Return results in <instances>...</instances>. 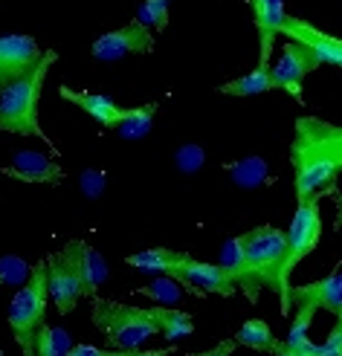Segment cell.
I'll use <instances>...</instances> for the list:
<instances>
[{
    "mask_svg": "<svg viewBox=\"0 0 342 356\" xmlns=\"http://www.w3.org/2000/svg\"><path fill=\"white\" fill-rule=\"evenodd\" d=\"M281 35L290 41H299L308 47L313 56L319 58V64H331V67H342V38H336V35H328L316 29L313 24L302 21V17H293L287 15L284 24H281Z\"/></svg>",
    "mask_w": 342,
    "mask_h": 356,
    "instance_id": "7c38bea8",
    "label": "cell"
},
{
    "mask_svg": "<svg viewBox=\"0 0 342 356\" xmlns=\"http://www.w3.org/2000/svg\"><path fill=\"white\" fill-rule=\"evenodd\" d=\"M29 273H32V266L24 258H17V255H3L0 258V284H3V287H9V284L12 287L26 284Z\"/></svg>",
    "mask_w": 342,
    "mask_h": 356,
    "instance_id": "484cf974",
    "label": "cell"
},
{
    "mask_svg": "<svg viewBox=\"0 0 342 356\" xmlns=\"http://www.w3.org/2000/svg\"><path fill=\"white\" fill-rule=\"evenodd\" d=\"M183 284L180 281H174L171 275H160V278H154L151 284H146V287H139L137 293L139 296H146V298H151V301H157V305H166V307H177V301L183 298Z\"/></svg>",
    "mask_w": 342,
    "mask_h": 356,
    "instance_id": "d4e9b609",
    "label": "cell"
},
{
    "mask_svg": "<svg viewBox=\"0 0 342 356\" xmlns=\"http://www.w3.org/2000/svg\"><path fill=\"white\" fill-rule=\"evenodd\" d=\"M157 108H160L157 102L142 104V108H128V116H125V122L116 128V134L122 139H139V136H146L151 131V122H154Z\"/></svg>",
    "mask_w": 342,
    "mask_h": 356,
    "instance_id": "603a6c76",
    "label": "cell"
},
{
    "mask_svg": "<svg viewBox=\"0 0 342 356\" xmlns=\"http://www.w3.org/2000/svg\"><path fill=\"white\" fill-rule=\"evenodd\" d=\"M273 356H322V348L313 345L311 339L308 342H302V345H293V342H287V339H276L273 350H270Z\"/></svg>",
    "mask_w": 342,
    "mask_h": 356,
    "instance_id": "f546056e",
    "label": "cell"
},
{
    "mask_svg": "<svg viewBox=\"0 0 342 356\" xmlns=\"http://www.w3.org/2000/svg\"><path fill=\"white\" fill-rule=\"evenodd\" d=\"M44 56L47 49H41L32 35H0V87L24 79Z\"/></svg>",
    "mask_w": 342,
    "mask_h": 356,
    "instance_id": "8fae6325",
    "label": "cell"
},
{
    "mask_svg": "<svg viewBox=\"0 0 342 356\" xmlns=\"http://www.w3.org/2000/svg\"><path fill=\"white\" fill-rule=\"evenodd\" d=\"M290 165L296 200L334 191L342 174V124L319 116H299L290 142Z\"/></svg>",
    "mask_w": 342,
    "mask_h": 356,
    "instance_id": "6da1fadb",
    "label": "cell"
},
{
    "mask_svg": "<svg viewBox=\"0 0 342 356\" xmlns=\"http://www.w3.org/2000/svg\"><path fill=\"white\" fill-rule=\"evenodd\" d=\"M174 281H180L192 296H235L238 284L232 281V275L224 270L221 264H206L197 261L194 255L186 252V258L180 261V266L171 273Z\"/></svg>",
    "mask_w": 342,
    "mask_h": 356,
    "instance_id": "ba28073f",
    "label": "cell"
},
{
    "mask_svg": "<svg viewBox=\"0 0 342 356\" xmlns=\"http://www.w3.org/2000/svg\"><path fill=\"white\" fill-rule=\"evenodd\" d=\"M3 174L21 183H47V186H56L64 180V168L56 163V156L41 151H21L15 156V163L3 168Z\"/></svg>",
    "mask_w": 342,
    "mask_h": 356,
    "instance_id": "9a60e30c",
    "label": "cell"
},
{
    "mask_svg": "<svg viewBox=\"0 0 342 356\" xmlns=\"http://www.w3.org/2000/svg\"><path fill=\"white\" fill-rule=\"evenodd\" d=\"M235 342L244 345V348L270 353L276 345V336H273V330H270V325L264 322V318H247V322L241 325V330L235 333Z\"/></svg>",
    "mask_w": 342,
    "mask_h": 356,
    "instance_id": "7402d4cb",
    "label": "cell"
},
{
    "mask_svg": "<svg viewBox=\"0 0 342 356\" xmlns=\"http://www.w3.org/2000/svg\"><path fill=\"white\" fill-rule=\"evenodd\" d=\"M70 350H73V342L67 330L52 325H44L32 342V356H70Z\"/></svg>",
    "mask_w": 342,
    "mask_h": 356,
    "instance_id": "44dd1931",
    "label": "cell"
},
{
    "mask_svg": "<svg viewBox=\"0 0 342 356\" xmlns=\"http://www.w3.org/2000/svg\"><path fill=\"white\" fill-rule=\"evenodd\" d=\"M319 348H322V356H342V313L336 316V325L331 327V333Z\"/></svg>",
    "mask_w": 342,
    "mask_h": 356,
    "instance_id": "4dcf8cb0",
    "label": "cell"
},
{
    "mask_svg": "<svg viewBox=\"0 0 342 356\" xmlns=\"http://www.w3.org/2000/svg\"><path fill=\"white\" fill-rule=\"evenodd\" d=\"M81 287H84V298H96L99 296V287H102V281L107 278V264L104 258L96 252L90 243L81 241Z\"/></svg>",
    "mask_w": 342,
    "mask_h": 356,
    "instance_id": "ffe728a7",
    "label": "cell"
},
{
    "mask_svg": "<svg viewBox=\"0 0 342 356\" xmlns=\"http://www.w3.org/2000/svg\"><path fill=\"white\" fill-rule=\"evenodd\" d=\"M270 90H276L273 67H256V70H249V73L218 87V93H224V96H261Z\"/></svg>",
    "mask_w": 342,
    "mask_h": 356,
    "instance_id": "ac0fdd59",
    "label": "cell"
},
{
    "mask_svg": "<svg viewBox=\"0 0 342 356\" xmlns=\"http://www.w3.org/2000/svg\"><path fill=\"white\" fill-rule=\"evenodd\" d=\"M70 356H163L157 350H114V348H96V345H73Z\"/></svg>",
    "mask_w": 342,
    "mask_h": 356,
    "instance_id": "f1b7e54d",
    "label": "cell"
},
{
    "mask_svg": "<svg viewBox=\"0 0 342 356\" xmlns=\"http://www.w3.org/2000/svg\"><path fill=\"white\" fill-rule=\"evenodd\" d=\"M247 6L253 9V21L258 32V67H270V52L276 47V38L281 35L284 24V0H247Z\"/></svg>",
    "mask_w": 342,
    "mask_h": 356,
    "instance_id": "5bb4252c",
    "label": "cell"
},
{
    "mask_svg": "<svg viewBox=\"0 0 342 356\" xmlns=\"http://www.w3.org/2000/svg\"><path fill=\"white\" fill-rule=\"evenodd\" d=\"M47 301H49V270L47 261L32 264V273L26 284H21V290L15 293L9 305V330L17 348L24 350V356H32V342L38 330L47 325Z\"/></svg>",
    "mask_w": 342,
    "mask_h": 356,
    "instance_id": "277c9868",
    "label": "cell"
},
{
    "mask_svg": "<svg viewBox=\"0 0 342 356\" xmlns=\"http://www.w3.org/2000/svg\"><path fill=\"white\" fill-rule=\"evenodd\" d=\"M235 336L232 339H224V342H218L215 348H209V350H203V353H194V356H232V350H235Z\"/></svg>",
    "mask_w": 342,
    "mask_h": 356,
    "instance_id": "1f68e13d",
    "label": "cell"
},
{
    "mask_svg": "<svg viewBox=\"0 0 342 356\" xmlns=\"http://www.w3.org/2000/svg\"><path fill=\"white\" fill-rule=\"evenodd\" d=\"M59 93L70 104L81 108L87 116H93L104 131H116L119 124L125 122V116H128V111L119 108V104L111 96H104V93H84V90H73V87H67V84L59 87Z\"/></svg>",
    "mask_w": 342,
    "mask_h": 356,
    "instance_id": "2e32d148",
    "label": "cell"
},
{
    "mask_svg": "<svg viewBox=\"0 0 342 356\" xmlns=\"http://www.w3.org/2000/svg\"><path fill=\"white\" fill-rule=\"evenodd\" d=\"M90 305H93V325L104 333L107 348L114 350H139L142 342L160 333L148 307L119 305V301H107L99 296L90 298Z\"/></svg>",
    "mask_w": 342,
    "mask_h": 356,
    "instance_id": "5b68a950",
    "label": "cell"
},
{
    "mask_svg": "<svg viewBox=\"0 0 342 356\" xmlns=\"http://www.w3.org/2000/svg\"><path fill=\"white\" fill-rule=\"evenodd\" d=\"M183 258H186V252H177V249H166V246H154V249H146V252L128 255L125 261H128V266H134V270H142V273L171 275Z\"/></svg>",
    "mask_w": 342,
    "mask_h": 356,
    "instance_id": "e0dca14e",
    "label": "cell"
},
{
    "mask_svg": "<svg viewBox=\"0 0 342 356\" xmlns=\"http://www.w3.org/2000/svg\"><path fill=\"white\" fill-rule=\"evenodd\" d=\"M56 58H59L56 49H47L41 64L35 70H29L24 79L0 87V131L29 136V139H41L44 145L59 156V148L52 145V139H47L41 122H38L41 93H44V84H47V73H49V67L56 64Z\"/></svg>",
    "mask_w": 342,
    "mask_h": 356,
    "instance_id": "3957f363",
    "label": "cell"
},
{
    "mask_svg": "<svg viewBox=\"0 0 342 356\" xmlns=\"http://www.w3.org/2000/svg\"><path fill=\"white\" fill-rule=\"evenodd\" d=\"M154 49V35L151 26L142 21H131L114 32H104L90 47V56L96 61H119L125 56H148Z\"/></svg>",
    "mask_w": 342,
    "mask_h": 356,
    "instance_id": "9c48e42d",
    "label": "cell"
},
{
    "mask_svg": "<svg viewBox=\"0 0 342 356\" xmlns=\"http://www.w3.org/2000/svg\"><path fill=\"white\" fill-rule=\"evenodd\" d=\"M247 249V281H244V296L256 301L261 290H273L281 298V316L290 313L293 298H290V284L284 281V258H287V232L276 226H256L253 232L241 235Z\"/></svg>",
    "mask_w": 342,
    "mask_h": 356,
    "instance_id": "7a4b0ae2",
    "label": "cell"
},
{
    "mask_svg": "<svg viewBox=\"0 0 342 356\" xmlns=\"http://www.w3.org/2000/svg\"><path fill=\"white\" fill-rule=\"evenodd\" d=\"M293 307H311V310H328L334 316L342 313V273L334 270L331 275L311 281V284H299L290 290Z\"/></svg>",
    "mask_w": 342,
    "mask_h": 356,
    "instance_id": "4fadbf2b",
    "label": "cell"
},
{
    "mask_svg": "<svg viewBox=\"0 0 342 356\" xmlns=\"http://www.w3.org/2000/svg\"><path fill=\"white\" fill-rule=\"evenodd\" d=\"M319 197L322 194H313V197H308V200H296L293 220H290V229H287V258H284V281L287 284H290L293 270L313 252L319 238H322Z\"/></svg>",
    "mask_w": 342,
    "mask_h": 356,
    "instance_id": "52a82bcc",
    "label": "cell"
},
{
    "mask_svg": "<svg viewBox=\"0 0 342 356\" xmlns=\"http://www.w3.org/2000/svg\"><path fill=\"white\" fill-rule=\"evenodd\" d=\"M0 356H6V353H3V350H0Z\"/></svg>",
    "mask_w": 342,
    "mask_h": 356,
    "instance_id": "836d02e7",
    "label": "cell"
},
{
    "mask_svg": "<svg viewBox=\"0 0 342 356\" xmlns=\"http://www.w3.org/2000/svg\"><path fill=\"white\" fill-rule=\"evenodd\" d=\"M319 58L313 56V52L299 44V41H290L287 38L281 44V56L273 67V81H276V90H284L290 93L296 102H302V84L304 79H308L313 70H319Z\"/></svg>",
    "mask_w": 342,
    "mask_h": 356,
    "instance_id": "30bf717a",
    "label": "cell"
},
{
    "mask_svg": "<svg viewBox=\"0 0 342 356\" xmlns=\"http://www.w3.org/2000/svg\"><path fill=\"white\" fill-rule=\"evenodd\" d=\"M221 266L232 275V281L244 287L247 281V249H244V238H229L221 249Z\"/></svg>",
    "mask_w": 342,
    "mask_h": 356,
    "instance_id": "cb8c5ba5",
    "label": "cell"
},
{
    "mask_svg": "<svg viewBox=\"0 0 342 356\" xmlns=\"http://www.w3.org/2000/svg\"><path fill=\"white\" fill-rule=\"evenodd\" d=\"M148 313L154 316V322H157L160 333H163L169 342H180V339H186V336H192V333H194V322H192V316H189L186 310H180V307L154 305V307H148Z\"/></svg>",
    "mask_w": 342,
    "mask_h": 356,
    "instance_id": "d6986e66",
    "label": "cell"
},
{
    "mask_svg": "<svg viewBox=\"0 0 342 356\" xmlns=\"http://www.w3.org/2000/svg\"><path fill=\"white\" fill-rule=\"evenodd\" d=\"M169 3L171 0H142V6L137 12V21L163 32L169 26Z\"/></svg>",
    "mask_w": 342,
    "mask_h": 356,
    "instance_id": "4316f807",
    "label": "cell"
},
{
    "mask_svg": "<svg viewBox=\"0 0 342 356\" xmlns=\"http://www.w3.org/2000/svg\"><path fill=\"white\" fill-rule=\"evenodd\" d=\"M81 241H70L59 255L47 258L49 270V298L56 301V310L61 316H70L76 310L79 298L84 296L81 287Z\"/></svg>",
    "mask_w": 342,
    "mask_h": 356,
    "instance_id": "8992f818",
    "label": "cell"
},
{
    "mask_svg": "<svg viewBox=\"0 0 342 356\" xmlns=\"http://www.w3.org/2000/svg\"><path fill=\"white\" fill-rule=\"evenodd\" d=\"M336 226H342V194L336 197Z\"/></svg>",
    "mask_w": 342,
    "mask_h": 356,
    "instance_id": "d6a6232c",
    "label": "cell"
},
{
    "mask_svg": "<svg viewBox=\"0 0 342 356\" xmlns=\"http://www.w3.org/2000/svg\"><path fill=\"white\" fill-rule=\"evenodd\" d=\"M229 171H232V177H235L244 188H253L256 183H261V177L267 174V165L261 163V159H244V163L232 165Z\"/></svg>",
    "mask_w": 342,
    "mask_h": 356,
    "instance_id": "83f0119b",
    "label": "cell"
}]
</instances>
